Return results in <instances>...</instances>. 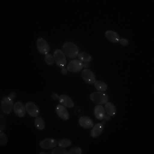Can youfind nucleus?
<instances>
[{"label":"nucleus","instance_id":"nucleus-1","mask_svg":"<svg viewBox=\"0 0 154 154\" xmlns=\"http://www.w3.org/2000/svg\"><path fill=\"white\" fill-rule=\"evenodd\" d=\"M63 52L69 58H75L79 55V48L72 42H66L63 45Z\"/></svg>","mask_w":154,"mask_h":154},{"label":"nucleus","instance_id":"nucleus-2","mask_svg":"<svg viewBox=\"0 0 154 154\" xmlns=\"http://www.w3.org/2000/svg\"><path fill=\"white\" fill-rule=\"evenodd\" d=\"M90 99L97 105H105L108 102V95L103 92H95L90 95Z\"/></svg>","mask_w":154,"mask_h":154},{"label":"nucleus","instance_id":"nucleus-3","mask_svg":"<svg viewBox=\"0 0 154 154\" xmlns=\"http://www.w3.org/2000/svg\"><path fill=\"white\" fill-rule=\"evenodd\" d=\"M13 99L11 97H4L1 100V109L5 114H10L12 110H14Z\"/></svg>","mask_w":154,"mask_h":154},{"label":"nucleus","instance_id":"nucleus-4","mask_svg":"<svg viewBox=\"0 0 154 154\" xmlns=\"http://www.w3.org/2000/svg\"><path fill=\"white\" fill-rule=\"evenodd\" d=\"M53 57H54L56 63H57L58 66L61 67V68L65 67V65H66L67 63L66 56L63 54V52L62 50H56L55 51H54Z\"/></svg>","mask_w":154,"mask_h":154},{"label":"nucleus","instance_id":"nucleus-5","mask_svg":"<svg viewBox=\"0 0 154 154\" xmlns=\"http://www.w3.org/2000/svg\"><path fill=\"white\" fill-rule=\"evenodd\" d=\"M83 64L84 63L81 60L74 59V60L70 61V63L68 64L67 69H68V71H70L72 73H77V72L82 70Z\"/></svg>","mask_w":154,"mask_h":154},{"label":"nucleus","instance_id":"nucleus-6","mask_svg":"<svg viewBox=\"0 0 154 154\" xmlns=\"http://www.w3.org/2000/svg\"><path fill=\"white\" fill-rule=\"evenodd\" d=\"M36 45H37V48H38V51H39L41 54L46 55V54L49 53L50 45L45 39H44L43 38H38V39H37Z\"/></svg>","mask_w":154,"mask_h":154},{"label":"nucleus","instance_id":"nucleus-7","mask_svg":"<svg viewBox=\"0 0 154 154\" xmlns=\"http://www.w3.org/2000/svg\"><path fill=\"white\" fill-rule=\"evenodd\" d=\"M82 75L84 82H86L88 84H94L96 82V77H95L94 73L88 69L82 70Z\"/></svg>","mask_w":154,"mask_h":154},{"label":"nucleus","instance_id":"nucleus-8","mask_svg":"<svg viewBox=\"0 0 154 154\" xmlns=\"http://www.w3.org/2000/svg\"><path fill=\"white\" fill-rule=\"evenodd\" d=\"M57 145V141L55 139L47 138V139H45V140L40 141L39 146H40L41 148L44 149H51L56 147Z\"/></svg>","mask_w":154,"mask_h":154},{"label":"nucleus","instance_id":"nucleus-9","mask_svg":"<svg viewBox=\"0 0 154 154\" xmlns=\"http://www.w3.org/2000/svg\"><path fill=\"white\" fill-rule=\"evenodd\" d=\"M26 110H27V112L28 113V115H30L31 116H33V117L38 116V114H39L38 107L33 102H28L26 104Z\"/></svg>","mask_w":154,"mask_h":154},{"label":"nucleus","instance_id":"nucleus-10","mask_svg":"<svg viewBox=\"0 0 154 154\" xmlns=\"http://www.w3.org/2000/svg\"><path fill=\"white\" fill-rule=\"evenodd\" d=\"M56 112L62 120L67 121L69 118V114L67 109L63 105H58L56 107Z\"/></svg>","mask_w":154,"mask_h":154},{"label":"nucleus","instance_id":"nucleus-11","mask_svg":"<svg viewBox=\"0 0 154 154\" xmlns=\"http://www.w3.org/2000/svg\"><path fill=\"white\" fill-rule=\"evenodd\" d=\"M79 124L84 128L89 129V128H93V126H94V122L89 116H81L79 118Z\"/></svg>","mask_w":154,"mask_h":154},{"label":"nucleus","instance_id":"nucleus-12","mask_svg":"<svg viewBox=\"0 0 154 154\" xmlns=\"http://www.w3.org/2000/svg\"><path fill=\"white\" fill-rule=\"evenodd\" d=\"M26 106H24V105L21 103V102H17L14 105V112L15 114L19 116V117H23L25 114H26Z\"/></svg>","mask_w":154,"mask_h":154},{"label":"nucleus","instance_id":"nucleus-13","mask_svg":"<svg viewBox=\"0 0 154 154\" xmlns=\"http://www.w3.org/2000/svg\"><path fill=\"white\" fill-rule=\"evenodd\" d=\"M59 101H60L61 105H63L64 107H68V108H73L75 106V103L72 100L70 97H69L68 95L63 94L59 96Z\"/></svg>","mask_w":154,"mask_h":154},{"label":"nucleus","instance_id":"nucleus-14","mask_svg":"<svg viewBox=\"0 0 154 154\" xmlns=\"http://www.w3.org/2000/svg\"><path fill=\"white\" fill-rule=\"evenodd\" d=\"M103 130H104V125L102 123H97L96 125H94L92 128L90 135H91V137L97 138L102 134Z\"/></svg>","mask_w":154,"mask_h":154},{"label":"nucleus","instance_id":"nucleus-15","mask_svg":"<svg viewBox=\"0 0 154 154\" xmlns=\"http://www.w3.org/2000/svg\"><path fill=\"white\" fill-rule=\"evenodd\" d=\"M105 37L106 38L108 39V40H110V42H112V43H117V42H119V40H120V36H119V34L117 33H116L114 31H111V30H108V31H106L105 33Z\"/></svg>","mask_w":154,"mask_h":154},{"label":"nucleus","instance_id":"nucleus-16","mask_svg":"<svg viewBox=\"0 0 154 154\" xmlns=\"http://www.w3.org/2000/svg\"><path fill=\"white\" fill-rule=\"evenodd\" d=\"M94 116L98 120H104L105 116V108L101 105H98L94 108Z\"/></svg>","mask_w":154,"mask_h":154},{"label":"nucleus","instance_id":"nucleus-17","mask_svg":"<svg viewBox=\"0 0 154 154\" xmlns=\"http://www.w3.org/2000/svg\"><path fill=\"white\" fill-rule=\"evenodd\" d=\"M105 112L110 116H113L116 115V106L112 103H105Z\"/></svg>","mask_w":154,"mask_h":154},{"label":"nucleus","instance_id":"nucleus-18","mask_svg":"<svg viewBox=\"0 0 154 154\" xmlns=\"http://www.w3.org/2000/svg\"><path fill=\"white\" fill-rule=\"evenodd\" d=\"M34 124H35V127L37 128V129H38V130H43L45 128V122L44 119L42 117H39V116L35 117Z\"/></svg>","mask_w":154,"mask_h":154},{"label":"nucleus","instance_id":"nucleus-19","mask_svg":"<svg viewBox=\"0 0 154 154\" xmlns=\"http://www.w3.org/2000/svg\"><path fill=\"white\" fill-rule=\"evenodd\" d=\"M94 86H95V88L98 90V91H99V92H105L106 90H107V84L105 82H101V81H96L95 82V83H94Z\"/></svg>","mask_w":154,"mask_h":154},{"label":"nucleus","instance_id":"nucleus-20","mask_svg":"<svg viewBox=\"0 0 154 154\" xmlns=\"http://www.w3.org/2000/svg\"><path fill=\"white\" fill-rule=\"evenodd\" d=\"M78 58H79V60H81L82 62H84V63H89V62L92 61L91 55L87 53V52H81V53H79Z\"/></svg>","mask_w":154,"mask_h":154},{"label":"nucleus","instance_id":"nucleus-21","mask_svg":"<svg viewBox=\"0 0 154 154\" xmlns=\"http://www.w3.org/2000/svg\"><path fill=\"white\" fill-rule=\"evenodd\" d=\"M71 140H69V139H61L57 141V145L62 147H68L71 146Z\"/></svg>","mask_w":154,"mask_h":154},{"label":"nucleus","instance_id":"nucleus-22","mask_svg":"<svg viewBox=\"0 0 154 154\" xmlns=\"http://www.w3.org/2000/svg\"><path fill=\"white\" fill-rule=\"evenodd\" d=\"M52 154H69V152L67 151L66 149H64V147H62V146H59V147H54L52 152H51Z\"/></svg>","mask_w":154,"mask_h":154},{"label":"nucleus","instance_id":"nucleus-23","mask_svg":"<svg viewBox=\"0 0 154 154\" xmlns=\"http://www.w3.org/2000/svg\"><path fill=\"white\" fill-rule=\"evenodd\" d=\"M8 142V139L5 133L0 132V146H5Z\"/></svg>","mask_w":154,"mask_h":154},{"label":"nucleus","instance_id":"nucleus-24","mask_svg":"<svg viewBox=\"0 0 154 154\" xmlns=\"http://www.w3.org/2000/svg\"><path fill=\"white\" fill-rule=\"evenodd\" d=\"M45 61L48 65H52L55 62V59L53 56H51V54H46L45 57Z\"/></svg>","mask_w":154,"mask_h":154},{"label":"nucleus","instance_id":"nucleus-25","mask_svg":"<svg viewBox=\"0 0 154 154\" xmlns=\"http://www.w3.org/2000/svg\"><path fill=\"white\" fill-rule=\"evenodd\" d=\"M82 149L80 148V147H73L72 149H70L69 151V154H82Z\"/></svg>","mask_w":154,"mask_h":154},{"label":"nucleus","instance_id":"nucleus-26","mask_svg":"<svg viewBox=\"0 0 154 154\" xmlns=\"http://www.w3.org/2000/svg\"><path fill=\"white\" fill-rule=\"evenodd\" d=\"M0 122H1V127H0V132H3L4 130H5V128L6 126V122L5 119V117L2 116H0Z\"/></svg>","mask_w":154,"mask_h":154},{"label":"nucleus","instance_id":"nucleus-27","mask_svg":"<svg viewBox=\"0 0 154 154\" xmlns=\"http://www.w3.org/2000/svg\"><path fill=\"white\" fill-rule=\"evenodd\" d=\"M75 113L78 116H82L83 114H84V109H83L82 107H81V106H78L76 109H75Z\"/></svg>","mask_w":154,"mask_h":154},{"label":"nucleus","instance_id":"nucleus-28","mask_svg":"<svg viewBox=\"0 0 154 154\" xmlns=\"http://www.w3.org/2000/svg\"><path fill=\"white\" fill-rule=\"evenodd\" d=\"M119 43L122 45H123V46H126L128 45L129 44V42H128V40L126 39V38H120V40H119Z\"/></svg>","mask_w":154,"mask_h":154},{"label":"nucleus","instance_id":"nucleus-29","mask_svg":"<svg viewBox=\"0 0 154 154\" xmlns=\"http://www.w3.org/2000/svg\"><path fill=\"white\" fill-rule=\"evenodd\" d=\"M61 72H62V74H63V75H67V74H68V69H65L64 67H63V68H61Z\"/></svg>","mask_w":154,"mask_h":154},{"label":"nucleus","instance_id":"nucleus-30","mask_svg":"<svg viewBox=\"0 0 154 154\" xmlns=\"http://www.w3.org/2000/svg\"><path fill=\"white\" fill-rule=\"evenodd\" d=\"M51 99H54V100H57V99H59V96L57 94H51Z\"/></svg>","mask_w":154,"mask_h":154},{"label":"nucleus","instance_id":"nucleus-31","mask_svg":"<svg viewBox=\"0 0 154 154\" xmlns=\"http://www.w3.org/2000/svg\"><path fill=\"white\" fill-rule=\"evenodd\" d=\"M10 97H11V99H14L16 97H17V93L16 92H11V95H10Z\"/></svg>","mask_w":154,"mask_h":154},{"label":"nucleus","instance_id":"nucleus-32","mask_svg":"<svg viewBox=\"0 0 154 154\" xmlns=\"http://www.w3.org/2000/svg\"><path fill=\"white\" fill-rule=\"evenodd\" d=\"M104 119H105V121H110V116L109 115H108V116H105V118H104Z\"/></svg>","mask_w":154,"mask_h":154},{"label":"nucleus","instance_id":"nucleus-33","mask_svg":"<svg viewBox=\"0 0 154 154\" xmlns=\"http://www.w3.org/2000/svg\"><path fill=\"white\" fill-rule=\"evenodd\" d=\"M89 66H90L89 63H84V64H83V67H84V68H86V69H88Z\"/></svg>","mask_w":154,"mask_h":154},{"label":"nucleus","instance_id":"nucleus-34","mask_svg":"<svg viewBox=\"0 0 154 154\" xmlns=\"http://www.w3.org/2000/svg\"><path fill=\"white\" fill-rule=\"evenodd\" d=\"M105 123H106V121H105H105H103V122H102V124H103V125H105Z\"/></svg>","mask_w":154,"mask_h":154}]
</instances>
